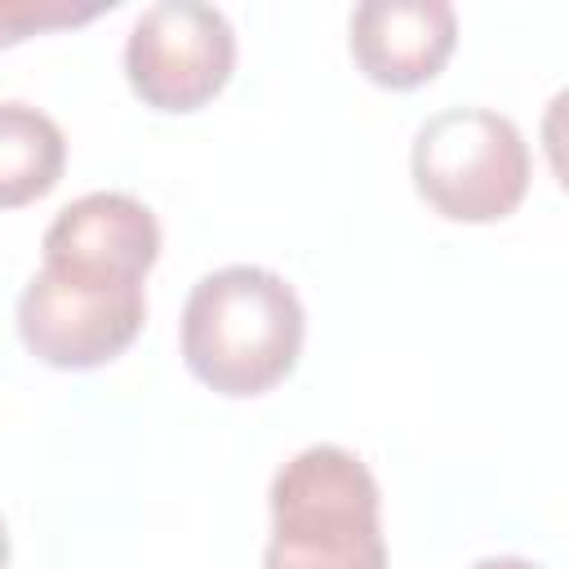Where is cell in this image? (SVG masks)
Listing matches in <instances>:
<instances>
[{"mask_svg": "<svg viewBox=\"0 0 569 569\" xmlns=\"http://www.w3.org/2000/svg\"><path fill=\"white\" fill-rule=\"evenodd\" d=\"M307 311L298 289L258 262L200 276L187 293L178 342L182 365L218 396H262L302 356Z\"/></svg>", "mask_w": 569, "mask_h": 569, "instance_id": "obj_1", "label": "cell"}, {"mask_svg": "<svg viewBox=\"0 0 569 569\" xmlns=\"http://www.w3.org/2000/svg\"><path fill=\"white\" fill-rule=\"evenodd\" d=\"M262 569H387L382 489L342 445L298 449L271 480Z\"/></svg>", "mask_w": 569, "mask_h": 569, "instance_id": "obj_2", "label": "cell"}, {"mask_svg": "<svg viewBox=\"0 0 569 569\" xmlns=\"http://www.w3.org/2000/svg\"><path fill=\"white\" fill-rule=\"evenodd\" d=\"M409 173L418 196L449 222H498L529 191V147L511 116L445 107L418 124Z\"/></svg>", "mask_w": 569, "mask_h": 569, "instance_id": "obj_3", "label": "cell"}, {"mask_svg": "<svg viewBox=\"0 0 569 569\" xmlns=\"http://www.w3.org/2000/svg\"><path fill=\"white\" fill-rule=\"evenodd\" d=\"M147 325V289L93 271L49 267L18 293V338L49 369H98Z\"/></svg>", "mask_w": 569, "mask_h": 569, "instance_id": "obj_4", "label": "cell"}, {"mask_svg": "<svg viewBox=\"0 0 569 569\" xmlns=\"http://www.w3.org/2000/svg\"><path fill=\"white\" fill-rule=\"evenodd\" d=\"M236 67V27L218 4L204 0H156L147 4L124 40L129 89L156 111H196Z\"/></svg>", "mask_w": 569, "mask_h": 569, "instance_id": "obj_5", "label": "cell"}, {"mask_svg": "<svg viewBox=\"0 0 569 569\" xmlns=\"http://www.w3.org/2000/svg\"><path fill=\"white\" fill-rule=\"evenodd\" d=\"M160 258V222L156 213L129 191H89L58 209L44 227L40 262L116 276V280H147Z\"/></svg>", "mask_w": 569, "mask_h": 569, "instance_id": "obj_6", "label": "cell"}, {"mask_svg": "<svg viewBox=\"0 0 569 569\" xmlns=\"http://www.w3.org/2000/svg\"><path fill=\"white\" fill-rule=\"evenodd\" d=\"M458 44L449 0H360L347 18L356 67L382 89H418L440 76Z\"/></svg>", "mask_w": 569, "mask_h": 569, "instance_id": "obj_7", "label": "cell"}, {"mask_svg": "<svg viewBox=\"0 0 569 569\" xmlns=\"http://www.w3.org/2000/svg\"><path fill=\"white\" fill-rule=\"evenodd\" d=\"M67 169L62 124L31 102H0V209H22L58 187Z\"/></svg>", "mask_w": 569, "mask_h": 569, "instance_id": "obj_8", "label": "cell"}, {"mask_svg": "<svg viewBox=\"0 0 569 569\" xmlns=\"http://www.w3.org/2000/svg\"><path fill=\"white\" fill-rule=\"evenodd\" d=\"M102 4H71V0H0V49L36 36V31H53V27H76L98 18Z\"/></svg>", "mask_w": 569, "mask_h": 569, "instance_id": "obj_9", "label": "cell"}, {"mask_svg": "<svg viewBox=\"0 0 569 569\" xmlns=\"http://www.w3.org/2000/svg\"><path fill=\"white\" fill-rule=\"evenodd\" d=\"M467 569H542V565H533L525 556H485V560H476Z\"/></svg>", "mask_w": 569, "mask_h": 569, "instance_id": "obj_10", "label": "cell"}, {"mask_svg": "<svg viewBox=\"0 0 569 569\" xmlns=\"http://www.w3.org/2000/svg\"><path fill=\"white\" fill-rule=\"evenodd\" d=\"M9 565V525H4V516H0V569Z\"/></svg>", "mask_w": 569, "mask_h": 569, "instance_id": "obj_11", "label": "cell"}]
</instances>
